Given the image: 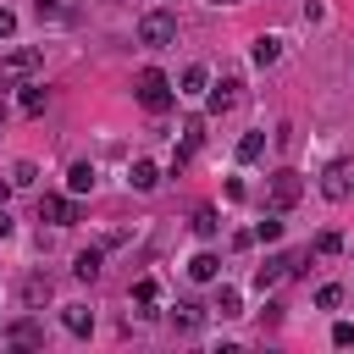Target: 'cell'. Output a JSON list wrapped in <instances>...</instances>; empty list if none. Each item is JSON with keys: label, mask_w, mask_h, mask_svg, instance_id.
Masks as SVG:
<instances>
[{"label": "cell", "mask_w": 354, "mask_h": 354, "mask_svg": "<svg viewBox=\"0 0 354 354\" xmlns=\"http://www.w3.org/2000/svg\"><path fill=\"white\" fill-rule=\"evenodd\" d=\"M133 94H138V105H144L149 116L171 111V100H177V94H171V77H166L160 66H144V72L133 77Z\"/></svg>", "instance_id": "6da1fadb"}, {"label": "cell", "mask_w": 354, "mask_h": 354, "mask_svg": "<svg viewBox=\"0 0 354 354\" xmlns=\"http://www.w3.org/2000/svg\"><path fill=\"white\" fill-rule=\"evenodd\" d=\"M44 66V50H33V44H22V50H11L6 61H0V88H17V83H33V72Z\"/></svg>", "instance_id": "7a4b0ae2"}, {"label": "cell", "mask_w": 354, "mask_h": 354, "mask_svg": "<svg viewBox=\"0 0 354 354\" xmlns=\"http://www.w3.org/2000/svg\"><path fill=\"white\" fill-rule=\"evenodd\" d=\"M171 39H177V17L171 11H144L138 17V44L144 50H166Z\"/></svg>", "instance_id": "3957f363"}, {"label": "cell", "mask_w": 354, "mask_h": 354, "mask_svg": "<svg viewBox=\"0 0 354 354\" xmlns=\"http://www.w3.org/2000/svg\"><path fill=\"white\" fill-rule=\"evenodd\" d=\"M39 221H50V227H77V221H83L77 194H39Z\"/></svg>", "instance_id": "277c9868"}, {"label": "cell", "mask_w": 354, "mask_h": 354, "mask_svg": "<svg viewBox=\"0 0 354 354\" xmlns=\"http://www.w3.org/2000/svg\"><path fill=\"white\" fill-rule=\"evenodd\" d=\"M321 194H326L332 205H343V199L354 194V160H348V155L326 160V171H321Z\"/></svg>", "instance_id": "5b68a950"}, {"label": "cell", "mask_w": 354, "mask_h": 354, "mask_svg": "<svg viewBox=\"0 0 354 354\" xmlns=\"http://www.w3.org/2000/svg\"><path fill=\"white\" fill-rule=\"evenodd\" d=\"M299 199H304V177H299L293 166L271 171V205H277V210H293Z\"/></svg>", "instance_id": "8992f818"}, {"label": "cell", "mask_w": 354, "mask_h": 354, "mask_svg": "<svg viewBox=\"0 0 354 354\" xmlns=\"http://www.w3.org/2000/svg\"><path fill=\"white\" fill-rule=\"evenodd\" d=\"M299 266H304V254H266V266L254 271V282H260V288H277V282L293 277Z\"/></svg>", "instance_id": "52a82bcc"}, {"label": "cell", "mask_w": 354, "mask_h": 354, "mask_svg": "<svg viewBox=\"0 0 354 354\" xmlns=\"http://www.w3.org/2000/svg\"><path fill=\"white\" fill-rule=\"evenodd\" d=\"M232 105H243V77H238V72H227V77L210 88V111H216V116L232 111Z\"/></svg>", "instance_id": "ba28073f"}, {"label": "cell", "mask_w": 354, "mask_h": 354, "mask_svg": "<svg viewBox=\"0 0 354 354\" xmlns=\"http://www.w3.org/2000/svg\"><path fill=\"white\" fill-rule=\"evenodd\" d=\"M6 343H17V348H39V343H44V326H39L33 315H17V321L6 326Z\"/></svg>", "instance_id": "9c48e42d"}, {"label": "cell", "mask_w": 354, "mask_h": 354, "mask_svg": "<svg viewBox=\"0 0 354 354\" xmlns=\"http://www.w3.org/2000/svg\"><path fill=\"white\" fill-rule=\"evenodd\" d=\"M50 293H55V288H50V277H44V271L22 277V304H28V310H44V304H50Z\"/></svg>", "instance_id": "30bf717a"}, {"label": "cell", "mask_w": 354, "mask_h": 354, "mask_svg": "<svg viewBox=\"0 0 354 354\" xmlns=\"http://www.w3.org/2000/svg\"><path fill=\"white\" fill-rule=\"evenodd\" d=\"M61 326H66L72 337H88V332H94V310H88V304H66V310H61Z\"/></svg>", "instance_id": "8fae6325"}, {"label": "cell", "mask_w": 354, "mask_h": 354, "mask_svg": "<svg viewBox=\"0 0 354 354\" xmlns=\"http://www.w3.org/2000/svg\"><path fill=\"white\" fill-rule=\"evenodd\" d=\"M127 183H133L138 194H149V188L160 183V166H155V160H133V166H127Z\"/></svg>", "instance_id": "7c38bea8"}, {"label": "cell", "mask_w": 354, "mask_h": 354, "mask_svg": "<svg viewBox=\"0 0 354 354\" xmlns=\"http://www.w3.org/2000/svg\"><path fill=\"white\" fill-rule=\"evenodd\" d=\"M100 271H105V254H100V249H83V254L72 260V277H77V282H94Z\"/></svg>", "instance_id": "4fadbf2b"}, {"label": "cell", "mask_w": 354, "mask_h": 354, "mask_svg": "<svg viewBox=\"0 0 354 354\" xmlns=\"http://www.w3.org/2000/svg\"><path fill=\"white\" fill-rule=\"evenodd\" d=\"M188 277H194V282H216V277H221V260H216L210 249H199V254L188 260Z\"/></svg>", "instance_id": "5bb4252c"}, {"label": "cell", "mask_w": 354, "mask_h": 354, "mask_svg": "<svg viewBox=\"0 0 354 354\" xmlns=\"http://www.w3.org/2000/svg\"><path fill=\"white\" fill-rule=\"evenodd\" d=\"M88 188H94V166H88V160H72V171H66V194L83 199Z\"/></svg>", "instance_id": "9a60e30c"}, {"label": "cell", "mask_w": 354, "mask_h": 354, "mask_svg": "<svg viewBox=\"0 0 354 354\" xmlns=\"http://www.w3.org/2000/svg\"><path fill=\"white\" fill-rule=\"evenodd\" d=\"M249 55H254V66H271V61H277V55H282V39H277V33H260V39H254V50H249Z\"/></svg>", "instance_id": "2e32d148"}, {"label": "cell", "mask_w": 354, "mask_h": 354, "mask_svg": "<svg viewBox=\"0 0 354 354\" xmlns=\"http://www.w3.org/2000/svg\"><path fill=\"white\" fill-rule=\"evenodd\" d=\"M199 321H205L199 304H177V310H171V326H177V332H199Z\"/></svg>", "instance_id": "e0dca14e"}, {"label": "cell", "mask_w": 354, "mask_h": 354, "mask_svg": "<svg viewBox=\"0 0 354 354\" xmlns=\"http://www.w3.org/2000/svg\"><path fill=\"white\" fill-rule=\"evenodd\" d=\"M205 88H210V72H205V66H188V72H183V88H177V94H188V100H194V94H205Z\"/></svg>", "instance_id": "ac0fdd59"}, {"label": "cell", "mask_w": 354, "mask_h": 354, "mask_svg": "<svg viewBox=\"0 0 354 354\" xmlns=\"http://www.w3.org/2000/svg\"><path fill=\"white\" fill-rule=\"evenodd\" d=\"M260 155H266V133H243V138H238V160L249 166V160H260Z\"/></svg>", "instance_id": "d6986e66"}, {"label": "cell", "mask_w": 354, "mask_h": 354, "mask_svg": "<svg viewBox=\"0 0 354 354\" xmlns=\"http://www.w3.org/2000/svg\"><path fill=\"white\" fill-rule=\"evenodd\" d=\"M216 227H221V221H216V210H210V205H199V210H194V232H199V238H216Z\"/></svg>", "instance_id": "ffe728a7"}, {"label": "cell", "mask_w": 354, "mask_h": 354, "mask_svg": "<svg viewBox=\"0 0 354 354\" xmlns=\"http://www.w3.org/2000/svg\"><path fill=\"white\" fill-rule=\"evenodd\" d=\"M249 232H254V243H277V238H282V221H277V216H266V221H254Z\"/></svg>", "instance_id": "44dd1931"}, {"label": "cell", "mask_w": 354, "mask_h": 354, "mask_svg": "<svg viewBox=\"0 0 354 354\" xmlns=\"http://www.w3.org/2000/svg\"><path fill=\"white\" fill-rule=\"evenodd\" d=\"M22 111H28V116L44 111V88H39V83H22Z\"/></svg>", "instance_id": "7402d4cb"}, {"label": "cell", "mask_w": 354, "mask_h": 354, "mask_svg": "<svg viewBox=\"0 0 354 354\" xmlns=\"http://www.w3.org/2000/svg\"><path fill=\"white\" fill-rule=\"evenodd\" d=\"M216 310H221V321H227V315H243V299H238V288H221Z\"/></svg>", "instance_id": "603a6c76"}, {"label": "cell", "mask_w": 354, "mask_h": 354, "mask_svg": "<svg viewBox=\"0 0 354 354\" xmlns=\"http://www.w3.org/2000/svg\"><path fill=\"white\" fill-rule=\"evenodd\" d=\"M183 144H188V149H199V144H205V122H199V116H188V122H183Z\"/></svg>", "instance_id": "cb8c5ba5"}, {"label": "cell", "mask_w": 354, "mask_h": 354, "mask_svg": "<svg viewBox=\"0 0 354 354\" xmlns=\"http://www.w3.org/2000/svg\"><path fill=\"white\" fill-rule=\"evenodd\" d=\"M337 249H343V232H332V227L315 232V254H337Z\"/></svg>", "instance_id": "d4e9b609"}, {"label": "cell", "mask_w": 354, "mask_h": 354, "mask_svg": "<svg viewBox=\"0 0 354 354\" xmlns=\"http://www.w3.org/2000/svg\"><path fill=\"white\" fill-rule=\"evenodd\" d=\"M332 348H354V321H332Z\"/></svg>", "instance_id": "484cf974"}, {"label": "cell", "mask_w": 354, "mask_h": 354, "mask_svg": "<svg viewBox=\"0 0 354 354\" xmlns=\"http://www.w3.org/2000/svg\"><path fill=\"white\" fill-rule=\"evenodd\" d=\"M155 293H160L155 277H138V282H133V299H138V304H155Z\"/></svg>", "instance_id": "4316f807"}, {"label": "cell", "mask_w": 354, "mask_h": 354, "mask_svg": "<svg viewBox=\"0 0 354 354\" xmlns=\"http://www.w3.org/2000/svg\"><path fill=\"white\" fill-rule=\"evenodd\" d=\"M315 304H321V310H337V304H343V288H337V282H326V288L315 293Z\"/></svg>", "instance_id": "83f0119b"}, {"label": "cell", "mask_w": 354, "mask_h": 354, "mask_svg": "<svg viewBox=\"0 0 354 354\" xmlns=\"http://www.w3.org/2000/svg\"><path fill=\"white\" fill-rule=\"evenodd\" d=\"M33 177H39V171H33V160H17V166H11V183H17V188H28Z\"/></svg>", "instance_id": "f1b7e54d"}, {"label": "cell", "mask_w": 354, "mask_h": 354, "mask_svg": "<svg viewBox=\"0 0 354 354\" xmlns=\"http://www.w3.org/2000/svg\"><path fill=\"white\" fill-rule=\"evenodd\" d=\"M11 33H17V17H11V11L0 6V39H11Z\"/></svg>", "instance_id": "f546056e"}, {"label": "cell", "mask_w": 354, "mask_h": 354, "mask_svg": "<svg viewBox=\"0 0 354 354\" xmlns=\"http://www.w3.org/2000/svg\"><path fill=\"white\" fill-rule=\"evenodd\" d=\"M11 227H17V221H11V210L0 205V238H11Z\"/></svg>", "instance_id": "4dcf8cb0"}, {"label": "cell", "mask_w": 354, "mask_h": 354, "mask_svg": "<svg viewBox=\"0 0 354 354\" xmlns=\"http://www.w3.org/2000/svg\"><path fill=\"white\" fill-rule=\"evenodd\" d=\"M61 11V0H39V17H55Z\"/></svg>", "instance_id": "1f68e13d"}, {"label": "cell", "mask_w": 354, "mask_h": 354, "mask_svg": "<svg viewBox=\"0 0 354 354\" xmlns=\"http://www.w3.org/2000/svg\"><path fill=\"white\" fill-rule=\"evenodd\" d=\"M11 188H17V183H11V177H0V205H6V194H11Z\"/></svg>", "instance_id": "d6a6232c"}, {"label": "cell", "mask_w": 354, "mask_h": 354, "mask_svg": "<svg viewBox=\"0 0 354 354\" xmlns=\"http://www.w3.org/2000/svg\"><path fill=\"white\" fill-rule=\"evenodd\" d=\"M210 6H232V0H210Z\"/></svg>", "instance_id": "836d02e7"}, {"label": "cell", "mask_w": 354, "mask_h": 354, "mask_svg": "<svg viewBox=\"0 0 354 354\" xmlns=\"http://www.w3.org/2000/svg\"><path fill=\"white\" fill-rule=\"evenodd\" d=\"M0 127H6V105H0Z\"/></svg>", "instance_id": "e575fe53"}]
</instances>
